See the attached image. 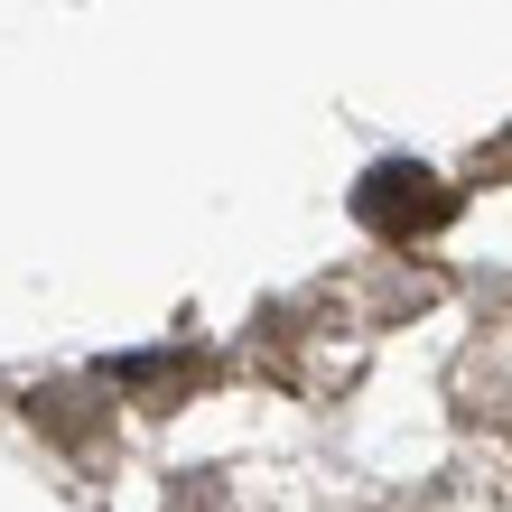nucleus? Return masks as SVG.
I'll use <instances>...</instances> for the list:
<instances>
[{
	"mask_svg": "<svg viewBox=\"0 0 512 512\" xmlns=\"http://www.w3.org/2000/svg\"><path fill=\"white\" fill-rule=\"evenodd\" d=\"M447 205H457V196H447L429 168H401V159L373 168L364 187H354V215H364L382 243H419V233H438V224H447Z\"/></svg>",
	"mask_w": 512,
	"mask_h": 512,
	"instance_id": "obj_1",
	"label": "nucleus"
}]
</instances>
